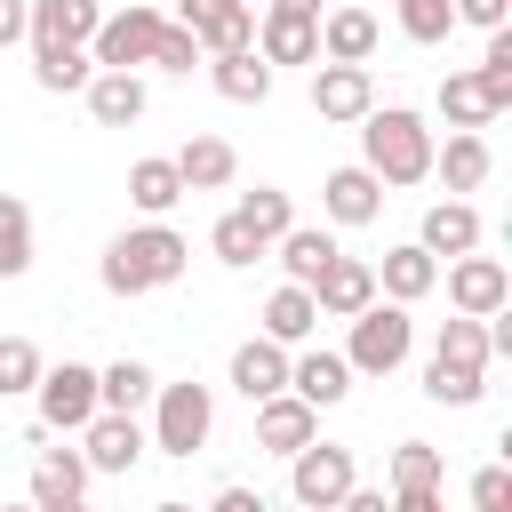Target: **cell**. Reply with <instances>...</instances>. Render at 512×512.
<instances>
[{
	"label": "cell",
	"mask_w": 512,
	"mask_h": 512,
	"mask_svg": "<svg viewBox=\"0 0 512 512\" xmlns=\"http://www.w3.org/2000/svg\"><path fill=\"white\" fill-rule=\"evenodd\" d=\"M184 264H192V240H184L176 224L144 216L136 232H120V240L104 248L96 280H104L112 296H152V288H176V280H184Z\"/></svg>",
	"instance_id": "cell-1"
},
{
	"label": "cell",
	"mask_w": 512,
	"mask_h": 512,
	"mask_svg": "<svg viewBox=\"0 0 512 512\" xmlns=\"http://www.w3.org/2000/svg\"><path fill=\"white\" fill-rule=\"evenodd\" d=\"M320 56L368 64V56H376V16H368V8H328V16H320Z\"/></svg>",
	"instance_id": "cell-29"
},
{
	"label": "cell",
	"mask_w": 512,
	"mask_h": 512,
	"mask_svg": "<svg viewBox=\"0 0 512 512\" xmlns=\"http://www.w3.org/2000/svg\"><path fill=\"white\" fill-rule=\"evenodd\" d=\"M24 24H32V0H0V48H16Z\"/></svg>",
	"instance_id": "cell-44"
},
{
	"label": "cell",
	"mask_w": 512,
	"mask_h": 512,
	"mask_svg": "<svg viewBox=\"0 0 512 512\" xmlns=\"http://www.w3.org/2000/svg\"><path fill=\"white\" fill-rule=\"evenodd\" d=\"M216 512H264V496L240 488V480H224V488H216Z\"/></svg>",
	"instance_id": "cell-45"
},
{
	"label": "cell",
	"mask_w": 512,
	"mask_h": 512,
	"mask_svg": "<svg viewBox=\"0 0 512 512\" xmlns=\"http://www.w3.org/2000/svg\"><path fill=\"white\" fill-rule=\"evenodd\" d=\"M392 16H400V32L416 48H440L456 32V0H392Z\"/></svg>",
	"instance_id": "cell-37"
},
{
	"label": "cell",
	"mask_w": 512,
	"mask_h": 512,
	"mask_svg": "<svg viewBox=\"0 0 512 512\" xmlns=\"http://www.w3.org/2000/svg\"><path fill=\"white\" fill-rule=\"evenodd\" d=\"M352 480H360L352 448H336V440H320V432L288 456V496H296L304 512H336V504L352 496Z\"/></svg>",
	"instance_id": "cell-6"
},
{
	"label": "cell",
	"mask_w": 512,
	"mask_h": 512,
	"mask_svg": "<svg viewBox=\"0 0 512 512\" xmlns=\"http://www.w3.org/2000/svg\"><path fill=\"white\" fill-rule=\"evenodd\" d=\"M416 240H424L432 256H464V248H480V208H472L464 192H448V200H432V208H424Z\"/></svg>",
	"instance_id": "cell-23"
},
{
	"label": "cell",
	"mask_w": 512,
	"mask_h": 512,
	"mask_svg": "<svg viewBox=\"0 0 512 512\" xmlns=\"http://www.w3.org/2000/svg\"><path fill=\"white\" fill-rule=\"evenodd\" d=\"M168 160H176L184 192H224V184L240 176V152H232L224 136H184V152H168Z\"/></svg>",
	"instance_id": "cell-26"
},
{
	"label": "cell",
	"mask_w": 512,
	"mask_h": 512,
	"mask_svg": "<svg viewBox=\"0 0 512 512\" xmlns=\"http://www.w3.org/2000/svg\"><path fill=\"white\" fill-rule=\"evenodd\" d=\"M256 56H264V64H320V16H304V8H264V16H256Z\"/></svg>",
	"instance_id": "cell-16"
},
{
	"label": "cell",
	"mask_w": 512,
	"mask_h": 512,
	"mask_svg": "<svg viewBox=\"0 0 512 512\" xmlns=\"http://www.w3.org/2000/svg\"><path fill=\"white\" fill-rule=\"evenodd\" d=\"M288 392H304L312 408H336L344 392H352V360L344 352H288Z\"/></svg>",
	"instance_id": "cell-24"
},
{
	"label": "cell",
	"mask_w": 512,
	"mask_h": 512,
	"mask_svg": "<svg viewBox=\"0 0 512 512\" xmlns=\"http://www.w3.org/2000/svg\"><path fill=\"white\" fill-rule=\"evenodd\" d=\"M248 408H256V448H272V456H296V448L320 432V408H312L304 392H288V384L264 392V400H248Z\"/></svg>",
	"instance_id": "cell-13"
},
{
	"label": "cell",
	"mask_w": 512,
	"mask_h": 512,
	"mask_svg": "<svg viewBox=\"0 0 512 512\" xmlns=\"http://www.w3.org/2000/svg\"><path fill=\"white\" fill-rule=\"evenodd\" d=\"M392 512H440V448L432 440H400L392 448V488H384Z\"/></svg>",
	"instance_id": "cell-14"
},
{
	"label": "cell",
	"mask_w": 512,
	"mask_h": 512,
	"mask_svg": "<svg viewBox=\"0 0 512 512\" xmlns=\"http://www.w3.org/2000/svg\"><path fill=\"white\" fill-rule=\"evenodd\" d=\"M272 248H280V272L312 288V280H320V264L336 256V232H328V224H288V232H280Z\"/></svg>",
	"instance_id": "cell-30"
},
{
	"label": "cell",
	"mask_w": 512,
	"mask_h": 512,
	"mask_svg": "<svg viewBox=\"0 0 512 512\" xmlns=\"http://www.w3.org/2000/svg\"><path fill=\"white\" fill-rule=\"evenodd\" d=\"M368 296H376V264H368V256H344V248H336V256L320 264V280H312L320 320H352Z\"/></svg>",
	"instance_id": "cell-17"
},
{
	"label": "cell",
	"mask_w": 512,
	"mask_h": 512,
	"mask_svg": "<svg viewBox=\"0 0 512 512\" xmlns=\"http://www.w3.org/2000/svg\"><path fill=\"white\" fill-rule=\"evenodd\" d=\"M360 168H376L384 184H424L432 176V120L408 104H368L360 120Z\"/></svg>",
	"instance_id": "cell-2"
},
{
	"label": "cell",
	"mask_w": 512,
	"mask_h": 512,
	"mask_svg": "<svg viewBox=\"0 0 512 512\" xmlns=\"http://www.w3.org/2000/svg\"><path fill=\"white\" fill-rule=\"evenodd\" d=\"M32 400H40V432H80L96 416V368L88 360H56V368H40Z\"/></svg>",
	"instance_id": "cell-7"
},
{
	"label": "cell",
	"mask_w": 512,
	"mask_h": 512,
	"mask_svg": "<svg viewBox=\"0 0 512 512\" xmlns=\"http://www.w3.org/2000/svg\"><path fill=\"white\" fill-rule=\"evenodd\" d=\"M24 272H32V208L0 192V280H24Z\"/></svg>",
	"instance_id": "cell-34"
},
{
	"label": "cell",
	"mask_w": 512,
	"mask_h": 512,
	"mask_svg": "<svg viewBox=\"0 0 512 512\" xmlns=\"http://www.w3.org/2000/svg\"><path fill=\"white\" fill-rule=\"evenodd\" d=\"M480 80H488V96H496V112H512V32L496 24L488 32V48H480V64H472Z\"/></svg>",
	"instance_id": "cell-41"
},
{
	"label": "cell",
	"mask_w": 512,
	"mask_h": 512,
	"mask_svg": "<svg viewBox=\"0 0 512 512\" xmlns=\"http://www.w3.org/2000/svg\"><path fill=\"white\" fill-rule=\"evenodd\" d=\"M80 96H88V120H96V128H136V120H144V104H152V96H144V80H136V72H112V64H96Z\"/></svg>",
	"instance_id": "cell-20"
},
{
	"label": "cell",
	"mask_w": 512,
	"mask_h": 512,
	"mask_svg": "<svg viewBox=\"0 0 512 512\" xmlns=\"http://www.w3.org/2000/svg\"><path fill=\"white\" fill-rule=\"evenodd\" d=\"M240 216H248V224H256L264 240H280V232L296 224V200H288L280 184H256V192H240Z\"/></svg>",
	"instance_id": "cell-39"
},
{
	"label": "cell",
	"mask_w": 512,
	"mask_h": 512,
	"mask_svg": "<svg viewBox=\"0 0 512 512\" xmlns=\"http://www.w3.org/2000/svg\"><path fill=\"white\" fill-rule=\"evenodd\" d=\"M368 104H376V72H368V64H336V56L312 64V112H320V120L352 128Z\"/></svg>",
	"instance_id": "cell-10"
},
{
	"label": "cell",
	"mask_w": 512,
	"mask_h": 512,
	"mask_svg": "<svg viewBox=\"0 0 512 512\" xmlns=\"http://www.w3.org/2000/svg\"><path fill=\"white\" fill-rule=\"evenodd\" d=\"M320 216L344 224V232H352V224H376V216H384V176L360 168V160H352V168H328V184H320Z\"/></svg>",
	"instance_id": "cell-15"
},
{
	"label": "cell",
	"mask_w": 512,
	"mask_h": 512,
	"mask_svg": "<svg viewBox=\"0 0 512 512\" xmlns=\"http://www.w3.org/2000/svg\"><path fill=\"white\" fill-rule=\"evenodd\" d=\"M96 24H104V0H32L24 48H88Z\"/></svg>",
	"instance_id": "cell-19"
},
{
	"label": "cell",
	"mask_w": 512,
	"mask_h": 512,
	"mask_svg": "<svg viewBox=\"0 0 512 512\" xmlns=\"http://www.w3.org/2000/svg\"><path fill=\"white\" fill-rule=\"evenodd\" d=\"M152 448L160 456H200L208 432H216V392L200 376H176V384H152Z\"/></svg>",
	"instance_id": "cell-5"
},
{
	"label": "cell",
	"mask_w": 512,
	"mask_h": 512,
	"mask_svg": "<svg viewBox=\"0 0 512 512\" xmlns=\"http://www.w3.org/2000/svg\"><path fill=\"white\" fill-rule=\"evenodd\" d=\"M176 24H192L200 56L256 48V8H248V0H176Z\"/></svg>",
	"instance_id": "cell-12"
},
{
	"label": "cell",
	"mask_w": 512,
	"mask_h": 512,
	"mask_svg": "<svg viewBox=\"0 0 512 512\" xmlns=\"http://www.w3.org/2000/svg\"><path fill=\"white\" fill-rule=\"evenodd\" d=\"M272 8H304V16H320V0H272Z\"/></svg>",
	"instance_id": "cell-46"
},
{
	"label": "cell",
	"mask_w": 512,
	"mask_h": 512,
	"mask_svg": "<svg viewBox=\"0 0 512 512\" xmlns=\"http://www.w3.org/2000/svg\"><path fill=\"white\" fill-rule=\"evenodd\" d=\"M88 456L80 448H40L32 456V504L40 512H80V496H88Z\"/></svg>",
	"instance_id": "cell-18"
},
{
	"label": "cell",
	"mask_w": 512,
	"mask_h": 512,
	"mask_svg": "<svg viewBox=\"0 0 512 512\" xmlns=\"http://www.w3.org/2000/svg\"><path fill=\"white\" fill-rule=\"evenodd\" d=\"M408 352H416V320H408V304L368 296V304L352 312V336H344L352 376H392V368H408Z\"/></svg>",
	"instance_id": "cell-4"
},
{
	"label": "cell",
	"mask_w": 512,
	"mask_h": 512,
	"mask_svg": "<svg viewBox=\"0 0 512 512\" xmlns=\"http://www.w3.org/2000/svg\"><path fill=\"white\" fill-rule=\"evenodd\" d=\"M152 384H160V376H152L144 360H112V368H96V408H128V416H136V408L152 400Z\"/></svg>",
	"instance_id": "cell-33"
},
{
	"label": "cell",
	"mask_w": 512,
	"mask_h": 512,
	"mask_svg": "<svg viewBox=\"0 0 512 512\" xmlns=\"http://www.w3.org/2000/svg\"><path fill=\"white\" fill-rule=\"evenodd\" d=\"M200 64H208V80H216L224 104H264L272 96V64L256 48H224V56H200Z\"/></svg>",
	"instance_id": "cell-25"
},
{
	"label": "cell",
	"mask_w": 512,
	"mask_h": 512,
	"mask_svg": "<svg viewBox=\"0 0 512 512\" xmlns=\"http://www.w3.org/2000/svg\"><path fill=\"white\" fill-rule=\"evenodd\" d=\"M280 384H288V344L248 336V344L232 352V392H240V400H264V392H280Z\"/></svg>",
	"instance_id": "cell-28"
},
{
	"label": "cell",
	"mask_w": 512,
	"mask_h": 512,
	"mask_svg": "<svg viewBox=\"0 0 512 512\" xmlns=\"http://www.w3.org/2000/svg\"><path fill=\"white\" fill-rule=\"evenodd\" d=\"M40 368H48V360H40V344H32V336H0V400L32 392V384H40Z\"/></svg>",
	"instance_id": "cell-38"
},
{
	"label": "cell",
	"mask_w": 512,
	"mask_h": 512,
	"mask_svg": "<svg viewBox=\"0 0 512 512\" xmlns=\"http://www.w3.org/2000/svg\"><path fill=\"white\" fill-rule=\"evenodd\" d=\"M144 448H152V432L128 416V408H96L88 424H80V456H88V472H136L144 464Z\"/></svg>",
	"instance_id": "cell-8"
},
{
	"label": "cell",
	"mask_w": 512,
	"mask_h": 512,
	"mask_svg": "<svg viewBox=\"0 0 512 512\" xmlns=\"http://www.w3.org/2000/svg\"><path fill=\"white\" fill-rule=\"evenodd\" d=\"M208 248H216V264L248 272V264H256V256H264L272 240H264V232H256V224L240 216V208H224V216H216V232H208Z\"/></svg>",
	"instance_id": "cell-36"
},
{
	"label": "cell",
	"mask_w": 512,
	"mask_h": 512,
	"mask_svg": "<svg viewBox=\"0 0 512 512\" xmlns=\"http://www.w3.org/2000/svg\"><path fill=\"white\" fill-rule=\"evenodd\" d=\"M152 32H160V8H152V0H128L120 16H104V24L88 32V56L112 64V72H136V64L152 56Z\"/></svg>",
	"instance_id": "cell-9"
},
{
	"label": "cell",
	"mask_w": 512,
	"mask_h": 512,
	"mask_svg": "<svg viewBox=\"0 0 512 512\" xmlns=\"http://www.w3.org/2000/svg\"><path fill=\"white\" fill-rule=\"evenodd\" d=\"M312 328H320V304H312V288H304V280H280V288L264 296V336L296 352V344H312Z\"/></svg>",
	"instance_id": "cell-27"
},
{
	"label": "cell",
	"mask_w": 512,
	"mask_h": 512,
	"mask_svg": "<svg viewBox=\"0 0 512 512\" xmlns=\"http://www.w3.org/2000/svg\"><path fill=\"white\" fill-rule=\"evenodd\" d=\"M448 304L472 312V320H488L496 304H512V272H504V256H480V248L448 256Z\"/></svg>",
	"instance_id": "cell-11"
},
{
	"label": "cell",
	"mask_w": 512,
	"mask_h": 512,
	"mask_svg": "<svg viewBox=\"0 0 512 512\" xmlns=\"http://www.w3.org/2000/svg\"><path fill=\"white\" fill-rule=\"evenodd\" d=\"M88 72H96V56H88V48H32V80H40L48 96L88 88Z\"/></svg>",
	"instance_id": "cell-35"
},
{
	"label": "cell",
	"mask_w": 512,
	"mask_h": 512,
	"mask_svg": "<svg viewBox=\"0 0 512 512\" xmlns=\"http://www.w3.org/2000/svg\"><path fill=\"white\" fill-rule=\"evenodd\" d=\"M440 120H448V128H488V120H496L488 80H480V72H448V80H440Z\"/></svg>",
	"instance_id": "cell-31"
},
{
	"label": "cell",
	"mask_w": 512,
	"mask_h": 512,
	"mask_svg": "<svg viewBox=\"0 0 512 512\" xmlns=\"http://www.w3.org/2000/svg\"><path fill=\"white\" fill-rule=\"evenodd\" d=\"M144 64H160V72H192V64H200V40H192V24L160 16V32H152V56H144Z\"/></svg>",
	"instance_id": "cell-40"
},
{
	"label": "cell",
	"mask_w": 512,
	"mask_h": 512,
	"mask_svg": "<svg viewBox=\"0 0 512 512\" xmlns=\"http://www.w3.org/2000/svg\"><path fill=\"white\" fill-rule=\"evenodd\" d=\"M432 288H440V256H432L424 240L384 248V264H376V296H392V304H424Z\"/></svg>",
	"instance_id": "cell-21"
},
{
	"label": "cell",
	"mask_w": 512,
	"mask_h": 512,
	"mask_svg": "<svg viewBox=\"0 0 512 512\" xmlns=\"http://www.w3.org/2000/svg\"><path fill=\"white\" fill-rule=\"evenodd\" d=\"M128 200H136L144 216H168V208L184 200V176H176V160H136V168H128Z\"/></svg>",
	"instance_id": "cell-32"
},
{
	"label": "cell",
	"mask_w": 512,
	"mask_h": 512,
	"mask_svg": "<svg viewBox=\"0 0 512 512\" xmlns=\"http://www.w3.org/2000/svg\"><path fill=\"white\" fill-rule=\"evenodd\" d=\"M472 504H480V512H504V504H512V472H504V464L472 472Z\"/></svg>",
	"instance_id": "cell-42"
},
{
	"label": "cell",
	"mask_w": 512,
	"mask_h": 512,
	"mask_svg": "<svg viewBox=\"0 0 512 512\" xmlns=\"http://www.w3.org/2000/svg\"><path fill=\"white\" fill-rule=\"evenodd\" d=\"M512 16V0H456V24H472V32H496Z\"/></svg>",
	"instance_id": "cell-43"
},
{
	"label": "cell",
	"mask_w": 512,
	"mask_h": 512,
	"mask_svg": "<svg viewBox=\"0 0 512 512\" xmlns=\"http://www.w3.org/2000/svg\"><path fill=\"white\" fill-rule=\"evenodd\" d=\"M480 392H488V328H480L472 312H456V320H440V336H432L424 400H440V408H472Z\"/></svg>",
	"instance_id": "cell-3"
},
{
	"label": "cell",
	"mask_w": 512,
	"mask_h": 512,
	"mask_svg": "<svg viewBox=\"0 0 512 512\" xmlns=\"http://www.w3.org/2000/svg\"><path fill=\"white\" fill-rule=\"evenodd\" d=\"M488 168H496V152H488L480 128H448V144H432V176H440L448 192H480Z\"/></svg>",
	"instance_id": "cell-22"
}]
</instances>
